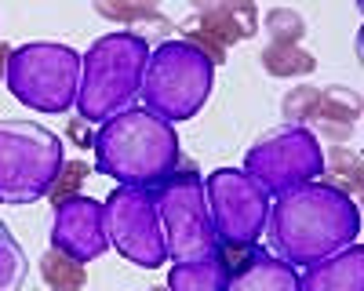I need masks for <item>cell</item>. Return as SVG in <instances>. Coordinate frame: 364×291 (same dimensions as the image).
<instances>
[{"label": "cell", "instance_id": "cell-11", "mask_svg": "<svg viewBox=\"0 0 364 291\" xmlns=\"http://www.w3.org/2000/svg\"><path fill=\"white\" fill-rule=\"evenodd\" d=\"M48 248L70 255L73 262H80V266H87V262H95L99 255H106L109 251L106 204L87 197V193H73V197L55 200Z\"/></svg>", "mask_w": 364, "mask_h": 291}, {"label": "cell", "instance_id": "cell-12", "mask_svg": "<svg viewBox=\"0 0 364 291\" xmlns=\"http://www.w3.org/2000/svg\"><path fill=\"white\" fill-rule=\"evenodd\" d=\"M259 33V11L255 8H240V11H208V15H190L178 22V37L200 48L215 70L226 62V51L240 40H252Z\"/></svg>", "mask_w": 364, "mask_h": 291}, {"label": "cell", "instance_id": "cell-10", "mask_svg": "<svg viewBox=\"0 0 364 291\" xmlns=\"http://www.w3.org/2000/svg\"><path fill=\"white\" fill-rule=\"evenodd\" d=\"M106 204V237L109 248L139 270H161L168 266V248L161 237V219L154 190L142 186H117Z\"/></svg>", "mask_w": 364, "mask_h": 291}, {"label": "cell", "instance_id": "cell-5", "mask_svg": "<svg viewBox=\"0 0 364 291\" xmlns=\"http://www.w3.org/2000/svg\"><path fill=\"white\" fill-rule=\"evenodd\" d=\"M66 146L37 121H0V204L26 208L51 193Z\"/></svg>", "mask_w": 364, "mask_h": 291}, {"label": "cell", "instance_id": "cell-16", "mask_svg": "<svg viewBox=\"0 0 364 291\" xmlns=\"http://www.w3.org/2000/svg\"><path fill=\"white\" fill-rule=\"evenodd\" d=\"M226 280H230V262L223 248L204 258L171 262L168 270V291H226Z\"/></svg>", "mask_w": 364, "mask_h": 291}, {"label": "cell", "instance_id": "cell-17", "mask_svg": "<svg viewBox=\"0 0 364 291\" xmlns=\"http://www.w3.org/2000/svg\"><path fill=\"white\" fill-rule=\"evenodd\" d=\"M259 62L269 77H277V80H302V77H310L317 70V55L306 51L302 44H269L266 40Z\"/></svg>", "mask_w": 364, "mask_h": 291}, {"label": "cell", "instance_id": "cell-8", "mask_svg": "<svg viewBox=\"0 0 364 291\" xmlns=\"http://www.w3.org/2000/svg\"><path fill=\"white\" fill-rule=\"evenodd\" d=\"M154 204H157L168 262L204 258L211 251H219L215 229H211V219H208L204 179L197 171H175L168 182L154 190Z\"/></svg>", "mask_w": 364, "mask_h": 291}, {"label": "cell", "instance_id": "cell-27", "mask_svg": "<svg viewBox=\"0 0 364 291\" xmlns=\"http://www.w3.org/2000/svg\"><path fill=\"white\" fill-rule=\"evenodd\" d=\"M149 291H168V287H149Z\"/></svg>", "mask_w": 364, "mask_h": 291}, {"label": "cell", "instance_id": "cell-23", "mask_svg": "<svg viewBox=\"0 0 364 291\" xmlns=\"http://www.w3.org/2000/svg\"><path fill=\"white\" fill-rule=\"evenodd\" d=\"M317 92H321V87H314V84L288 87L284 99H281V116H284V124H302V128H306L310 116H314V106H317Z\"/></svg>", "mask_w": 364, "mask_h": 291}, {"label": "cell", "instance_id": "cell-21", "mask_svg": "<svg viewBox=\"0 0 364 291\" xmlns=\"http://www.w3.org/2000/svg\"><path fill=\"white\" fill-rule=\"evenodd\" d=\"M324 175H331V186H339L343 193H357L360 190V153L353 146H331L324 153Z\"/></svg>", "mask_w": 364, "mask_h": 291}, {"label": "cell", "instance_id": "cell-3", "mask_svg": "<svg viewBox=\"0 0 364 291\" xmlns=\"http://www.w3.org/2000/svg\"><path fill=\"white\" fill-rule=\"evenodd\" d=\"M149 58V40L139 29H113L99 37L80 55V84H77V116L91 128L124 113L139 102L142 70Z\"/></svg>", "mask_w": 364, "mask_h": 291}, {"label": "cell", "instance_id": "cell-18", "mask_svg": "<svg viewBox=\"0 0 364 291\" xmlns=\"http://www.w3.org/2000/svg\"><path fill=\"white\" fill-rule=\"evenodd\" d=\"M37 266H41V277L51 291H84V284H87V270L80 262H73L70 255L55 251V248H48L41 255Z\"/></svg>", "mask_w": 364, "mask_h": 291}, {"label": "cell", "instance_id": "cell-9", "mask_svg": "<svg viewBox=\"0 0 364 291\" xmlns=\"http://www.w3.org/2000/svg\"><path fill=\"white\" fill-rule=\"evenodd\" d=\"M245 171L269 193L277 197L291 186L314 182L324 175V146L321 138L302 124H281L266 135H259L248 153Z\"/></svg>", "mask_w": 364, "mask_h": 291}, {"label": "cell", "instance_id": "cell-6", "mask_svg": "<svg viewBox=\"0 0 364 291\" xmlns=\"http://www.w3.org/2000/svg\"><path fill=\"white\" fill-rule=\"evenodd\" d=\"M80 84V51L58 40H29L22 48H11L4 87L15 102H22L33 113L63 116L77 102Z\"/></svg>", "mask_w": 364, "mask_h": 291}, {"label": "cell", "instance_id": "cell-7", "mask_svg": "<svg viewBox=\"0 0 364 291\" xmlns=\"http://www.w3.org/2000/svg\"><path fill=\"white\" fill-rule=\"evenodd\" d=\"M204 200L223 251H245L259 244L273 197L245 168H215L211 175H204Z\"/></svg>", "mask_w": 364, "mask_h": 291}, {"label": "cell", "instance_id": "cell-2", "mask_svg": "<svg viewBox=\"0 0 364 291\" xmlns=\"http://www.w3.org/2000/svg\"><path fill=\"white\" fill-rule=\"evenodd\" d=\"M91 150H95V168L109 175L117 186L157 190L182 164L175 124H168L164 116L149 113L139 102L95 124Z\"/></svg>", "mask_w": 364, "mask_h": 291}, {"label": "cell", "instance_id": "cell-22", "mask_svg": "<svg viewBox=\"0 0 364 291\" xmlns=\"http://www.w3.org/2000/svg\"><path fill=\"white\" fill-rule=\"evenodd\" d=\"M91 8L113 26H139L146 18H157L161 0H91Z\"/></svg>", "mask_w": 364, "mask_h": 291}, {"label": "cell", "instance_id": "cell-15", "mask_svg": "<svg viewBox=\"0 0 364 291\" xmlns=\"http://www.w3.org/2000/svg\"><path fill=\"white\" fill-rule=\"evenodd\" d=\"M299 291H364V248L350 244L306 266V273H299Z\"/></svg>", "mask_w": 364, "mask_h": 291}, {"label": "cell", "instance_id": "cell-25", "mask_svg": "<svg viewBox=\"0 0 364 291\" xmlns=\"http://www.w3.org/2000/svg\"><path fill=\"white\" fill-rule=\"evenodd\" d=\"M186 4H190L197 15H208V11H240V8H255V0H186Z\"/></svg>", "mask_w": 364, "mask_h": 291}, {"label": "cell", "instance_id": "cell-24", "mask_svg": "<svg viewBox=\"0 0 364 291\" xmlns=\"http://www.w3.org/2000/svg\"><path fill=\"white\" fill-rule=\"evenodd\" d=\"M91 175V168L84 164V160H73V164H63V171H58V179H55V186H51V193L48 197H55V200H63V197H73V193H80V182Z\"/></svg>", "mask_w": 364, "mask_h": 291}, {"label": "cell", "instance_id": "cell-1", "mask_svg": "<svg viewBox=\"0 0 364 291\" xmlns=\"http://www.w3.org/2000/svg\"><path fill=\"white\" fill-rule=\"evenodd\" d=\"M266 237L277 258L291 262V266H314V262L357 244L360 212L350 193L324 179H314L269 200Z\"/></svg>", "mask_w": 364, "mask_h": 291}, {"label": "cell", "instance_id": "cell-20", "mask_svg": "<svg viewBox=\"0 0 364 291\" xmlns=\"http://www.w3.org/2000/svg\"><path fill=\"white\" fill-rule=\"evenodd\" d=\"M306 29H310L306 18H302L295 8H273L259 22V33H266L269 44H302Z\"/></svg>", "mask_w": 364, "mask_h": 291}, {"label": "cell", "instance_id": "cell-19", "mask_svg": "<svg viewBox=\"0 0 364 291\" xmlns=\"http://www.w3.org/2000/svg\"><path fill=\"white\" fill-rule=\"evenodd\" d=\"M26 277H29V258L15 241V233L0 222V291H22Z\"/></svg>", "mask_w": 364, "mask_h": 291}, {"label": "cell", "instance_id": "cell-13", "mask_svg": "<svg viewBox=\"0 0 364 291\" xmlns=\"http://www.w3.org/2000/svg\"><path fill=\"white\" fill-rule=\"evenodd\" d=\"M357 121H360V95L353 87L328 84L317 92V106H314V116H310L306 128L331 146H346Z\"/></svg>", "mask_w": 364, "mask_h": 291}, {"label": "cell", "instance_id": "cell-26", "mask_svg": "<svg viewBox=\"0 0 364 291\" xmlns=\"http://www.w3.org/2000/svg\"><path fill=\"white\" fill-rule=\"evenodd\" d=\"M8 55H11V48L0 40V84H4V70H8Z\"/></svg>", "mask_w": 364, "mask_h": 291}, {"label": "cell", "instance_id": "cell-14", "mask_svg": "<svg viewBox=\"0 0 364 291\" xmlns=\"http://www.w3.org/2000/svg\"><path fill=\"white\" fill-rule=\"evenodd\" d=\"M226 291H299V270L273 251L252 244L240 266L230 270Z\"/></svg>", "mask_w": 364, "mask_h": 291}, {"label": "cell", "instance_id": "cell-4", "mask_svg": "<svg viewBox=\"0 0 364 291\" xmlns=\"http://www.w3.org/2000/svg\"><path fill=\"white\" fill-rule=\"evenodd\" d=\"M211 87H215V62L190 40L175 37L149 48L139 87V99L149 113L164 116L168 124L190 121L211 99Z\"/></svg>", "mask_w": 364, "mask_h": 291}]
</instances>
